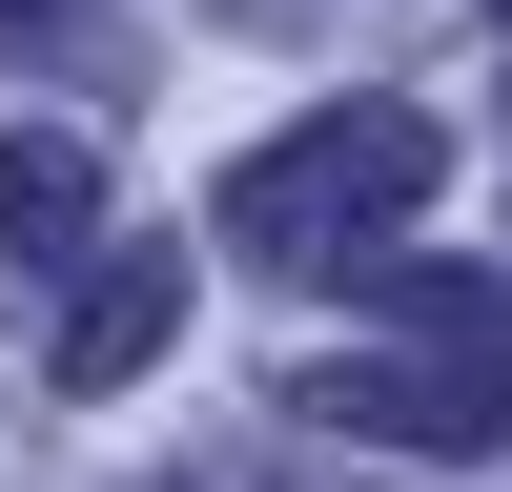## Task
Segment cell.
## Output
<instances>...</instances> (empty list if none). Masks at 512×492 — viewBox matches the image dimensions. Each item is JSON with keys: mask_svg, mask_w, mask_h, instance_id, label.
<instances>
[{"mask_svg": "<svg viewBox=\"0 0 512 492\" xmlns=\"http://www.w3.org/2000/svg\"><path fill=\"white\" fill-rule=\"evenodd\" d=\"M431 185H451V123L431 103H328V123H287V144L226 164V246L287 267V287H349L369 246L431 226Z\"/></svg>", "mask_w": 512, "mask_h": 492, "instance_id": "1", "label": "cell"}, {"mask_svg": "<svg viewBox=\"0 0 512 492\" xmlns=\"http://www.w3.org/2000/svg\"><path fill=\"white\" fill-rule=\"evenodd\" d=\"M308 431L328 451H492L512 431V349H349V369H308Z\"/></svg>", "mask_w": 512, "mask_h": 492, "instance_id": "2", "label": "cell"}, {"mask_svg": "<svg viewBox=\"0 0 512 492\" xmlns=\"http://www.w3.org/2000/svg\"><path fill=\"white\" fill-rule=\"evenodd\" d=\"M164 349H185V267H164V246H103L82 308H62V390H123V369H164Z\"/></svg>", "mask_w": 512, "mask_h": 492, "instance_id": "3", "label": "cell"}, {"mask_svg": "<svg viewBox=\"0 0 512 492\" xmlns=\"http://www.w3.org/2000/svg\"><path fill=\"white\" fill-rule=\"evenodd\" d=\"M82 226H103V144H62V123L0 144V246H82Z\"/></svg>", "mask_w": 512, "mask_h": 492, "instance_id": "4", "label": "cell"}, {"mask_svg": "<svg viewBox=\"0 0 512 492\" xmlns=\"http://www.w3.org/2000/svg\"><path fill=\"white\" fill-rule=\"evenodd\" d=\"M103 0H0V62H41V41H82Z\"/></svg>", "mask_w": 512, "mask_h": 492, "instance_id": "5", "label": "cell"}]
</instances>
